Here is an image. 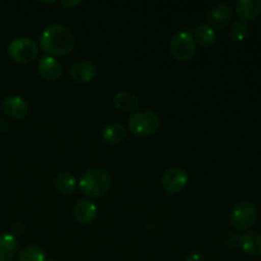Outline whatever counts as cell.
<instances>
[{
	"label": "cell",
	"instance_id": "obj_1",
	"mask_svg": "<svg viewBox=\"0 0 261 261\" xmlns=\"http://www.w3.org/2000/svg\"><path fill=\"white\" fill-rule=\"evenodd\" d=\"M75 37L66 25L54 23L47 25L40 35V47L47 56H65L73 51Z\"/></svg>",
	"mask_w": 261,
	"mask_h": 261
},
{
	"label": "cell",
	"instance_id": "obj_2",
	"mask_svg": "<svg viewBox=\"0 0 261 261\" xmlns=\"http://www.w3.org/2000/svg\"><path fill=\"white\" fill-rule=\"evenodd\" d=\"M111 176L106 170L93 167L87 170L79 180V190L89 199H98L106 195L111 189Z\"/></svg>",
	"mask_w": 261,
	"mask_h": 261
},
{
	"label": "cell",
	"instance_id": "obj_3",
	"mask_svg": "<svg viewBox=\"0 0 261 261\" xmlns=\"http://www.w3.org/2000/svg\"><path fill=\"white\" fill-rule=\"evenodd\" d=\"M127 126H129L130 133L135 137H150L160 129L161 119L152 110H137L130 115Z\"/></svg>",
	"mask_w": 261,
	"mask_h": 261
},
{
	"label": "cell",
	"instance_id": "obj_4",
	"mask_svg": "<svg viewBox=\"0 0 261 261\" xmlns=\"http://www.w3.org/2000/svg\"><path fill=\"white\" fill-rule=\"evenodd\" d=\"M196 51V42L189 31H180L170 42L171 56L178 63H188L193 59Z\"/></svg>",
	"mask_w": 261,
	"mask_h": 261
},
{
	"label": "cell",
	"instance_id": "obj_5",
	"mask_svg": "<svg viewBox=\"0 0 261 261\" xmlns=\"http://www.w3.org/2000/svg\"><path fill=\"white\" fill-rule=\"evenodd\" d=\"M38 45L31 37H17L10 41L8 55L14 63L28 64L37 58Z\"/></svg>",
	"mask_w": 261,
	"mask_h": 261
},
{
	"label": "cell",
	"instance_id": "obj_6",
	"mask_svg": "<svg viewBox=\"0 0 261 261\" xmlns=\"http://www.w3.org/2000/svg\"><path fill=\"white\" fill-rule=\"evenodd\" d=\"M231 224L237 231L252 228L257 221V209L250 201H241L231 212Z\"/></svg>",
	"mask_w": 261,
	"mask_h": 261
},
{
	"label": "cell",
	"instance_id": "obj_7",
	"mask_svg": "<svg viewBox=\"0 0 261 261\" xmlns=\"http://www.w3.org/2000/svg\"><path fill=\"white\" fill-rule=\"evenodd\" d=\"M189 184V175L184 168L171 167L165 171L161 178V186L167 194L175 195L181 193Z\"/></svg>",
	"mask_w": 261,
	"mask_h": 261
},
{
	"label": "cell",
	"instance_id": "obj_8",
	"mask_svg": "<svg viewBox=\"0 0 261 261\" xmlns=\"http://www.w3.org/2000/svg\"><path fill=\"white\" fill-rule=\"evenodd\" d=\"M233 18V8L227 3L214 5L206 14V24L214 31H223L229 25Z\"/></svg>",
	"mask_w": 261,
	"mask_h": 261
},
{
	"label": "cell",
	"instance_id": "obj_9",
	"mask_svg": "<svg viewBox=\"0 0 261 261\" xmlns=\"http://www.w3.org/2000/svg\"><path fill=\"white\" fill-rule=\"evenodd\" d=\"M97 68L92 61L89 60H78L71 65L70 78L74 83L78 84H87L96 76Z\"/></svg>",
	"mask_w": 261,
	"mask_h": 261
},
{
	"label": "cell",
	"instance_id": "obj_10",
	"mask_svg": "<svg viewBox=\"0 0 261 261\" xmlns=\"http://www.w3.org/2000/svg\"><path fill=\"white\" fill-rule=\"evenodd\" d=\"M3 111L13 120H20L30 112V106L24 98L19 96H9L3 101Z\"/></svg>",
	"mask_w": 261,
	"mask_h": 261
},
{
	"label": "cell",
	"instance_id": "obj_11",
	"mask_svg": "<svg viewBox=\"0 0 261 261\" xmlns=\"http://www.w3.org/2000/svg\"><path fill=\"white\" fill-rule=\"evenodd\" d=\"M97 212L98 209L93 201H91L89 199H82V200L76 201L74 205L73 216L79 224L88 226V224L93 223V221L96 219Z\"/></svg>",
	"mask_w": 261,
	"mask_h": 261
},
{
	"label": "cell",
	"instance_id": "obj_12",
	"mask_svg": "<svg viewBox=\"0 0 261 261\" xmlns=\"http://www.w3.org/2000/svg\"><path fill=\"white\" fill-rule=\"evenodd\" d=\"M37 69L41 76L47 82H56L63 75V66L56 60V58H53V56L41 58Z\"/></svg>",
	"mask_w": 261,
	"mask_h": 261
},
{
	"label": "cell",
	"instance_id": "obj_13",
	"mask_svg": "<svg viewBox=\"0 0 261 261\" xmlns=\"http://www.w3.org/2000/svg\"><path fill=\"white\" fill-rule=\"evenodd\" d=\"M237 15L242 22H251L261 13V0H239L234 5Z\"/></svg>",
	"mask_w": 261,
	"mask_h": 261
},
{
	"label": "cell",
	"instance_id": "obj_14",
	"mask_svg": "<svg viewBox=\"0 0 261 261\" xmlns=\"http://www.w3.org/2000/svg\"><path fill=\"white\" fill-rule=\"evenodd\" d=\"M240 246L250 256L261 255V233L257 231H247L240 237Z\"/></svg>",
	"mask_w": 261,
	"mask_h": 261
},
{
	"label": "cell",
	"instance_id": "obj_15",
	"mask_svg": "<svg viewBox=\"0 0 261 261\" xmlns=\"http://www.w3.org/2000/svg\"><path fill=\"white\" fill-rule=\"evenodd\" d=\"M139 97L134 92L122 91L114 97V106L122 112H135L139 107Z\"/></svg>",
	"mask_w": 261,
	"mask_h": 261
},
{
	"label": "cell",
	"instance_id": "obj_16",
	"mask_svg": "<svg viewBox=\"0 0 261 261\" xmlns=\"http://www.w3.org/2000/svg\"><path fill=\"white\" fill-rule=\"evenodd\" d=\"M18 251V241L13 233H0V261H12Z\"/></svg>",
	"mask_w": 261,
	"mask_h": 261
},
{
	"label": "cell",
	"instance_id": "obj_17",
	"mask_svg": "<svg viewBox=\"0 0 261 261\" xmlns=\"http://www.w3.org/2000/svg\"><path fill=\"white\" fill-rule=\"evenodd\" d=\"M126 129H125L124 125L119 124V122H110L102 130V137L103 140L109 144L116 145L120 144L125 140L126 138Z\"/></svg>",
	"mask_w": 261,
	"mask_h": 261
},
{
	"label": "cell",
	"instance_id": "obj_18",
	"mask_svg": "<svg viewBox=\"0 0 261 261\" xmlns=\"http://www.w3.org/2000/svg\"><path fill=\"white\" fill-rule=\"evenodd\" d=\"M54 185L59 193L64 194V195H70L78 188V182H76L75 177L71 175L70 172H60L56 175L55 180H54Z\"/></svg>",
	"mask_w": 261,
	"mask_h": 261
},
{
	"label": "cell",
	"instance_id": "obj_19",
	"mask_svg": "<svg viewBox=\"0 0 261 261\" xmlns=\"http://www.w3.org/2000/svg\"><path fill=\"white\" fill-rule=\"evenodd\" d=\"M194 40H195V42H198L199 45L203 46V47H211V46L214 45V42H216L217 33L216 31L212 27H209L206 23H203V24H199L198 27H196Z\"/></svg>",
	"mask_w": 261,
	"mask_h": 261
},
{
	"label": "cell",
	"instance_id": "obj_20",
	"mask_svg": "<svg viewBox=\"0 0 261 261\" xmlns=\"http://www.w3.org/2000/svg\"><path fill=\"white\" fill-rule=\"evenodd\" d=\"M18 261H46V252L37 245H28L18 252Z\"/></svg>",
	"mask_w": 261,
	"mask_h": 261
},
{
	"label": "cell",
	"instance_id": "obj_21",
	"mask_svg": "<svg viewBox=\"0 0 261 261\" xmlns=\"http://www.w3.org/2000/svg\"><path fill=\"white\" fill-rule=\"evenodd\" d=\"M249 35V27L247 23L242 20H234L229 25V37L236 42H242Z\"/></svg>",
	"mask_w": 261,
	"mask_h": 261
},
{
	"label": "cell",
	"instance_id": "obj_22",
	"mask_svg": "<svg viewBox=\"0 0 261 261\" xmlns=\"http://www.w3.org/2000/svg\"><path fill=\"white\" fill-rule=\"evenodd\" d=\"M184 261H204V255L200 251H190Z\"/></svg>",
	"mask_w": 261,
	"mask_h": 261
},
{
	"label": "cell",
	"instance_id": "obj_23",
	"mask_svg": "<svg viewBox=\"0 0 261 261\" xmlns=\"http://www.w3.org/2000/svg\"><path fill=\"white\" fill-rule=\"evenodd\" d=\"M82 4L81 0H63L61 2V5H64L65 8H68V9H74L75 7H79V5Z\"/></svg>",
	"mask_w": 261,
	"mask_h": 261
}]
</instances>
